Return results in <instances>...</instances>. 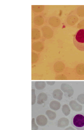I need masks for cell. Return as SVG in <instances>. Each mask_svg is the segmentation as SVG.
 I'll return each instance as SVG.
<instances>
[{
	"instance_id": "cell-9",
	"label": "cell",
	"mask_w": 84,
	"mask_h": 130,
	"mask_svg": "<svg viewBox=\"0 0 84 130\" xmlns=\"http://www.w3.org/2000/svg\"><path fill=\"white\" fill-rule=\"evenodd\" d=\"M44 48L43 43L40 42H36L33 43L32 44V48L33 50L37 52H40L42 51Z\"/></svg>"
},
{
	"instance_id": "cell-25",
	"label": "cell",
	"mask_w": 84,
	"mask_h": 130,
	"mask_svg": "<svg viewBox=\"0 0 84 130\" xmlns=\"http://www.w3.org/2000/svg\"><path fill=\"white\" fill-rule=\"evenodd\" d=\"M77 100L81 104H84V94H80L78 96Z\"/></svg>"
},
{
	"instance_id": "cell-17",
	"label": "cell",
	"mask_w": 84,
	"mask_h": 130,
	"mask_svg": "<svg viewBox=\"0 0 84 130\" xmlns=\"http://www.w3.org/2000/svg\"><path fill=\"white\" fill-rule=\"evenodd\" d=\"M77 74L80 75H84V64L80 63L78 64L76 69Z\"/></svg>"
},
{
	"instance_id": "cell-5",
	"label": "cell",
	"mask_w": 84,
	"mask_h": 130,
	"mask_svg": "<svg viewBox=\"0 0 84 130\" xmlns=\"http://www.w3.org/2000/svg\"><path fill=\"white\" fill-rule=\"evenodd\" d=\"M48 120L44 115H39L36 118V122L38 125L44 126L47 123Z\"/></svg>"
},
{
	"instance_id": "cell-12",
	"label": "cell",
	"mask_w": 84,
	"mask_h": 130,
	"mask_svg": "<svg viewBox=\"0 0 84 130\" xmlns=\"http://www.w3.org/2000/svg\"><path fill=\"white\" fill-rule=\"evenodd\" d=\"M78 18L76 16L74 15L69 16L67 19V23L70 26L74 25L78 21Z\"/></svg>"
},
{
	"instance_id": "cell-19",
	"label": "cell",
	"mask_w": 84,
	"mask_h": 130,
	"mask_svg": "<svg viewBox=\"0 0 84 130\" xmlns=\"http://www.w3.org/2000/svg\"><path fill=\"white\" fill-rule=\"evenodd\" d=\"M46 114L49 118V119L51 120H53L56 118V113L51 110H48L46 111Z\"/></svg>"
},
{
	"instance_id": "cell-4",
	"label": "cell",
	"mask_w": 84,
	"mask_h": 130,
	"mask_svg": "<svg viewBox=\"0 0 84 130\" xmlns=\"http://www.w3.org/2000/svg\"><path fill=\"white\" fill-rule=\"evenodd\" d=\"M43 37L47 39H50L53 35V31L49 27L45 26L41 28Z\"/></svg>"
},
{
	"instance_id": "cell-13",
	"label": "cell",
	"mask_w": 84,
	"mask_h": 130,
	"mask_svg": "<svg viewBox=\"0 0 84 130\" xmlns=\"http://www.w3.org/2000/svg\"><path fill=\"white\" fill-rule=\"evenodd\" d=\"M63 92L60 89L54 90L53 92V96L54 99L61 101L63 99Z\"/></svg>"
},
{
	"instance_id": "cell-27",
	"label": "cell",
	"mask_w": 84,
	"mask_h": 130,
	"mask_svg": "<svg viewBox=\"0 0 84 130\" xmlns=\"http://www.w3.org/2000/svg\"><path fill=\"white\" fill-rule=\"evenodd\" d=\"M55 79L56 80H67V78L65 75L61 74L55 77Z\"/></svg>"
},
{
	"instance_id": "cell-18",
	"label": "cell",
	"mask_w": 84,
	"mask_h": 130,
	"mask_svg": "<svg viewBox=\"0 0 84 130\" xmlns=\"http://www.w3.org/2000/svg\"><path fill=\"white\" fill-rule=\"evenodd\" d=\"M46 86L45 82H36L35 83V88L38 90H43L45 88Z\"/></svg>"
},
{
	"instance_id": "cell-21",
	"label": "cell",
	"mask_w": 84,
	"mask_h": 130,
	"mask_svg": "<svg viewBox=\"0 0 84 130\" xmlns=\"http://www.w3.org/2000/svg\"><path fill=\"white\" fill-rule=\"evenodd\" d=\"M33 10L35 12L39 13L42 12L44 9L43 6H32Z\"/></svg>"
},
{
	"instance_id": "cell-30",
	"label": "cell",
	"mask_w": 84,
	"mask_h": 130,
	"mask_svg": "<svg viewBox=\"0 0 84 130\" xmlns=\"http://www.w3.org/2000/svg\"><path fill=\"white\" fill-rule=\"evenodd\" d=\"M65 130H76L75 129L73 128L72 127H69L66 128Z\"/></svg>"
},
{
	"instance_id": "cell-11",
	"label": "cell",
	"mask_w": 84,
	"mask_h": 130,
	"mask_svg": "<svg viewBox=\"0 0 84 130\" xmlns=\"http://www.w3.org/2000/svg\"><path fill=\"white\" fill-rule=\"evenodd\" d=\"M54 69L57 73L63 72L65 69V65L63 62L58 61L54 64Z\"/></svg>"
},
{
	"instance_id": "cell-20",
	"label": "cell",
	"mask_w": 84,
	"mask_h": 130,
	"mask_svg": "<svg viewBox=\"0 0 84 130\" xmlns=\"http://www.w3.org/2000/svg\"><path fill=\"white\" fill-rule=\"evenodd\" d=\"M62 111L65 116H68L70 114L71 110L68 105H65L62 107Z\"/></svg>"
},
{
	"instance_id": "cell-23",
	"label": "cell",
	"mask_w": 84,
	"mask_h": 130,
	"mask_svg": "<svg viewBox=\"0 0 84 130\" xmlns=\"http://www.w3.org/2000/svg\"><path fill=\"white\" fill-rule=\"evenodd\" d=\"M36 101V95L35 94V89L31 90V105H34Z\"/></svg>"
},
{
	"instance_id": "cell-2",
	"label": "cell",
	"mask_w": 84,
	"mask_h": 130,
	"mask_svg": "<svg viewBox=\"0 0 84 130\" xmlns=\"http://www.w3.org/2000/svg\"><path fill=\"white\" fill-rule=\"evenodd\" d=\"M71 124L77 129L84 130V114L78 113L74 115L71 119Z\"/></svg>"
},
{
	"instance_id": "cell-16",
	"label": "cell",
	"mask_w": 84,
	"mask_h": 130,
	"mask_svg": "<svg viewBox=\"0 0 84 130\" xmlns=\"http://www.w3.org/2000/svg\"><path fill=\"white\" fill-rule=\"evenodd\" d=\"M34 22L36 25L38 26L42 25L44 22V18L41 16H36L34 18Z\"/></svg>"
},
{
	"instance_id": "cell-15",
	"label": "cell",
	"mask_w": 84,
	"mask_h": 130,
	"mask_svg": "<svg viewBox=\"0 0 84 130\" xmlns=\"http://www.w3.org/2000/svg\"><path fill=\"white\" fill-rule=\"evenodd\" d=\"M40 32L38 29L34 28L32 29L31 37L32 39L35 40L39 38L40 37Z\"/></svg>"
},
{
	"instance_id": "cell-29",
	"label": "cell",
	"mask_w": 84,
	"mask_h": 130,
	"mask_svg": "<svg viewBox=\"0 0 84 130\" xmlns=\"http://www.w3.org/2000/svg\"><path fill=\"white\" fill-rule=\"evenodd\" d=\"M46 83L48 85L50 86H52L55 84V82H47Z\"/></svg>"
},
{
	"instance_id": "cell-14",
	"label": "cell",
	"mask_w": 84,
	"mask_h": 130,
	"mask_svg": "<svg viewBox=\"0 0 84 130\" xmlns=\"http://www.w3.org/2000/svg\"><path fill=\"white\" fill-rule=\"evenodd\" d=\"M61 105L59 102L57 101H53L50 102L49 104V107L50 109L58 111L60 109Z\"/></svg>"
},
{
	"instance_id": "cell-26",
	"label": "cell",
	"mask_w": 84,
	"mask_h": 130,
	"mask_svg": "<svg viewBox=\"0 0 84 130\" xmlns=\"http://www.w3.org/2000/svg\"><path fill=\"white\" fill-rule=\"evenodd\" d=\"M31 125H32V130H37L38 127L36 125L35 122V119L33 118L31 121Z\"/></svg>"
},
{
	"instance_id": "cell-1",
	"label": "cell",
	"mask_w": 84,
	"mask_h": 130,
	"mask_svg": "<svg viewBox=\"0 0 84 130\" xmlns=\"http://www.w3.org/2000/svg\"><path fill=\"white\" fill-rule=\"evenodd\" d=\"M73 41L78 50L84 51V29H80L74 35Z\"/></svg>"
},
{
	"instance_id": "cell-8",
	"label": "cell",
	"mask_w": 84,
	"mask_h": 130,
	"mask_svg": "<svg viewBox=\"0 0 84 130\" xmlns=\"http://www.w3.org/2000/svg\"><path fill=\"white\" fill-rule=\"evenodd\" d=\"M48 99L47 95L45 93H40L37 96V104L38 105H42L46 102Z\"/></svg>"
},
{
	"instance_id": "cell-10",
	"label": "cell",
	"mask_w": 84,
	"mask_h": 130,
	"mask_svg": "<svg viewBox=\"0 0 84 130\" xmlns=\"http://www.w3.org/2000/svg\"><path fill=\"white\" fill-rule=\"evenodd\" d=\"M69 120L67 118L63 117L61 118L58 121V126L60 128H65L69 125Z\"/></svg>"
},
{
	"instance_id": "cell-22",
	"label": "cell",
	"mask_w": 84,
	"mask_h": 130,
	"mask_svg": "<svg viewBox=\"0 0 84 130\" xmlns=\"http://www.w3.org/2000/svg\"><path fill=\"white\" fill-rule=\"evenodd\" d=\"M77 13L78 16L81 17H84V7L80 6L78 8Z\"/></svg>"
},
{
	"instance_id": "cell-3",
	"label": "cell",
	"mask_w": 84,
	"mask_h": 130,
	"mask_svg": "<svg viewBox=\"0 0 84 130\" xmlns=\"http://www.w3.org/2000/svg\"><path fill=\"white\" fill-rule=\"evenodd\" d=\"M61 89L64 93H67L66 97H71L74 94V90L72 87L67 83H63L61 85Z\"/></svg>"
},
{
	"instance_id": "cell-6",
	"label": "cell",
	"mask_w": 84,
	"mask_h": 130,
	"mask_svg": "<svg viewBox=\"0 0 84 130\" xmlns=\"http://www.w3.org/2000/svg\"><path fill=\"white\" fill-rule=\"evenodd\" d=\"M69 105L72 110L75 112H80L82 110V106L78 104L75 101H71L69 103Z\"/></svg>"
},
{
	"instance_id": "cell-24",
	"label": "cell",
	"mask_w": 84,
	"mask_h": 130,
	"mask_svg": "<svg viewBox=\"0 0 84 130\" xmlns=\"http://www.w3.org/2000/svg\"><path fill=\"white\" fill-rule=\"evenodd\" d=\"M38 55L36 53L32 52L31 54V61L32 63H35L38 59Z\"/></svg>"
},
{
	"instance_id": "cell-7",
	"label": "cell",
	"mask_w": 84,
	"mask_h": 130,
	"mask_svg": "<svg viewBox=\"0 0 84 130\" xmlns=\"http://www.w3.org/2000/svg\"><path fill=\"white\" fill-rule=\"evenodd\" d=\"M48 22L51 26L53 27H57L60 25L61 21L58 18L52 17L49 18Z\"/></svg>"
},
{
	"instance_id": "cell-28",
	"label": "cell",
	"mask_w": 84,
	"mask_h": 130,
	"mask_svg": "<svg viewBox=\"0 0 84 130\" xmlns=\"http://www.w3.org/2000/svg\"><path fill=\"white\" fill-rule=\"evenodd\" d=\"M77 27L78 28L80 29H84V20L81 21L77 25Z\"/></svg>"
}]
</instances>
